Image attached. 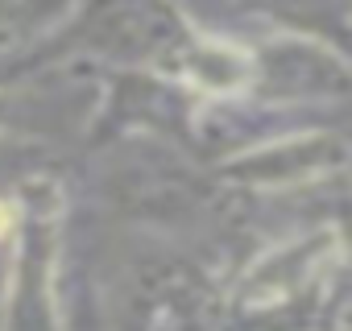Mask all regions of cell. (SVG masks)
I'll list each match as a JSON object with an SVG mask.
<instances>
[{
	"label": "cell",
	"instance_id": "cell-1",
	"mask_svg": "<svg viewBox=\"0 0 352 331\" xmlns=\"http://www.w3.org/2000/svg\"><path fill=\"white\" fill-rule=\"evenodd\" d=\"M9 224H13V212H9L5 203H0V236H5V232H9Z\"/></svg>",
	"mask_w": 352,
	"mask_h": 331
}]
</instances>
